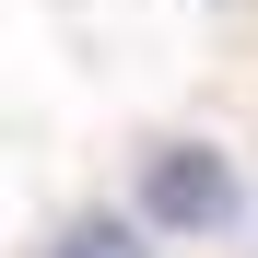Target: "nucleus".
I'll return each instance as SVG.
<instances>
[{
  "instance_id": "f257e3e1",
  "label": "nucleus",
  "mask_w": 258,
  "mask_h": 258,
  "mask_svg": "<svg viewBox=\"0 0 258 258\" xmlns=\"http://www.w3.org/2000/svg\"><path fill=\"white\" fill-rule=\"evenodd\" d=\"M141 200H153L164 235H223L235 223V164L211 141H153L141 153Z\"/></svg>"
},
{
  "instance_id": "f03ea898",
  "label": "nucleus",
  "mask_w": 258,
  "mask_h": 258,
  "mask_svg": "<svg viewBox=\"0 0 258 258\" xmlns=\"http://www.w3.org/2000/svg\"><path fill=\"white\" fill-rule=\"evenodd\" d=\"M47 258H141V223H117V211H82V223L47 235Z\"/></svg>"
}]
</instances>
